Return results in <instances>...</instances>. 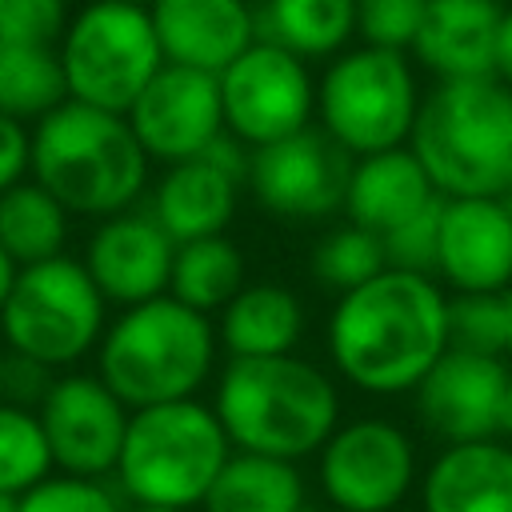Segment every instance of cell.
<instances>
[{
  "instance_id": "f35d334b",
  "label": "cell",
  "mask_w": 512,
  "mask_h": 512,
  "mask_svg": "<svg viewBox=\"0 0 512 512\" xmlns=\"http://www.w3.org/2000/svg\"><path fill=\"white\" fill-rule=\"evenodd\" d=\"M504 444H512V376H508V388H504V404H500V432H496Z\"/></svg>"
},
{
  "instance_id": "ac0fdd59",
  "label": "cell",
  "mask_w": 512,
  "mask_h": 512,
  "mask_svg": "<svg viewBox=\"0 0 512 512\" xmlns=\"http://www.w3.org/2000/svg\"><path fill=\"white\" fill-rule=\"evenodd\" d=\"M164 64L220 76L256 44V16L244 0H152L148 8Z\"/></svg>"
},
{
  "instance_id": "52a82bcc",
  "label": "cell",
  "mask_w": 512,
  "mask_h": 512,
  "mask_svg": "<svg viewBox=\"0 0 512 512\" xmlns=\"http://www.w3.org/2000/svg\"><path fill=\"white\" fill-rule=\"evenodd\" d=\"M108 328V300L76 256L24 264L0 308V340L48 372L80 364Z\"/></svg>"
},
{
  "instance_id": "30bf717a",
  "label": "cell",
  "mask_w": 512,
  "mask_h": 512,
  "mask_svg": "<svg viewBox=\"0 0 512 512\" xmlns=\"http://www.w3.org/2000/svg\"><path fill=\"white\" fill-rule=\"evenodd\" d=\"M316 480L336 512H396L420 484L416 444L388 416L340 420L316 452Z\"/></svg>"
},
{
  "instance_id": "603a6c76",
  "label": "cell",
  "mask_w": 512,
  "mask_h": 512,
  "mask_svg": "<svg viewBox=\"0 0 512 512\" xmlns=\"http://www.w3.org/2000/svg\"><path fill=\"white\" fill-rule=\"evenodd\" d=\"M304 304L280 280H248L220 312L216 340L232 356H284L304 336Z\"/></svg>"
},
{
  "instance_id": "bcb514c9",
  "label": "cell",
  "mask_w": 512,
  "mask_h": 512,
  "mask_svg": "<svg viewBox=\"0 0 512 512\" xmlns=\"http://www.w3.org/2000/svg\"><path fill=\"white\" fill-rule=\"evenodd\" d=\"M132 4H144V0H132Z\"/></svg>"
},
{
  "instance_id": "ee69618b",
  "label": "cell",
  "mask_w": 512,
  "mask_h": 512,
  "mask_svg": "<svg viewBox=\"0 0 512 512\" xmlns=\"http://www.w3.org/2000/svg\"><path fill=\"white\" fill-rule=\"evenodd\" d=\"M0 512H16V500L12 496H0Z\"/></svg>"
},
{
  "instance_id": "8992f818",
  "label": "cell",
  "mask_w": 512,
  "mask_h": 512,
  "mask_svg": "<svg viewBox=\"0 0 512 512\" xmlns=\"http://www.w3.org/2000/svg\"><path fill=\"white\" fill-rule=\"evenodd\" d=\"M232 444L204 400H172L136 408L116 460V484L132 504L196 508L204 504L212 480L228 464Z\"/></svg>"
},
{
  "instance_id": "d6a6232c",
  "label": "cell",
  "mask_w": 512,
  "mask_h": 512,
  "mask_svg": "<svg viewBox=\"0 0 512 512\" xmlns=\"http://www.w3.org/2000/svg\"><path fill=\"white\" fill-rule=\"evenodd\" d=\"M424 8L428 0H356V32L372 48L408 52L420 32Z\"/></svg>"
},
{
  "instance_id": "d590c367",
  "label": "cell",
  "mask_w": 512,
  "mask_h": 512,
  "mask_svg": "<svg viewBox=\"0 0 512 512\" xmlns=\"http://www.w3.org/2000/svg\"><path fill=\"white\" fill-rule=\"evenodd\" d=\"M28 164H32V132L24 128V120L0 112V192L20 184L28 176Z\"/></svg>"
},
{
  "instance_id": "83f0119b",
  "label": "cell",
  "mask_w": 512,
  "mask_h": 512,
  "mask_svg": "<svg viewBox=\"0 0 512 512\" xmlns=\"http://www.w3.org/2000/svg\"><path fill=\"white\" fill-rule=\"evenodd\" d=\"M68 100L56 48L0 40V112L12 120H40Z\"/></svg>"
},
{
  "instance_id": "f546056e",
  "label": "cell",
  "mask_w": 512,
  "mask_h": 512,
  "mask_svg": "<svg viewBox=\"0 0 512 512\" xmlns=\"http://www.w3.org/2000/svg\"><path fill=\"white\" fill-rule=\"evenodd\" d=\"M52 476V452L36 408L0 400V496H20Z\"/></svg>"
},
{
  "instance_id": "1f68e13d",
  "label": "cell",
  "mask_w": 512,
  "mask_h": 512,
  "mask_svg": "<svg viewBox=\"0 0 512 512\" xmlns=\"http://www.w3.org/2000/svg\"><path fill=\"white\" fill-rule=\"evenodd\" d=\"M16 512H124L116 492L104 480L84 476H44L28 492L16 496Z\"/></svg>"
},
{
  "instance_id": "3957f363",
  "label": "cell",
  "mask_w": 512,
  "mask_h": 512,
  "mask_svg": "<svg viewBox=\"0 0 512 512\" xmlns=\"http://www.w3.org/2000/svg\"><path fill=\"white\" fill-rule=\"evenodd\" d=\"M28 172L68 216L104 220L136 208L148 184V152L128 128V116L64 100L36 120Z\"/></svg>"
},
{
  "instance_id": "8d00e7d4",
  "label": "cell",
  "mask_w": 512,
  "mask_h": 512,
  "mask_svg": "<svg viewBox=\"0 0 512 512\" xmlns=\"http://www.w3.org/2000/svg\"><path fill=\"white\" fill-rule=\"evenodd\" d=\"M496 80L512 88V8L500 16V36H496Z\"/></svg>"
},
{
  "instance_id": "7402d4cb",
  "label": "cell",
  "mask_w": 512,
  "mask_h": 512,
  "mask_svg": "<svg viewBox=\"0 0 512 512\" xmlns=\"http://www.w3.org/2000/svg\"><path fill=\"white\" fill-rule=\"evenodd\" d=\"M240 188L244 180H236L228 168H220L208 156H192V160L164 168V176L152 188L148 212L160 220V228L176 244L224 236L236 216Z\"/></svg>"
},
{
  "instance_id": "74e56055",
  "label": "cell",
  "mask_w": 512,
  "mask_h": 512,
  "mask_svg": "<svg viewBox=\"0 0 512 512\" xmlns=\"http://www.w3.org/2000/svg\"><path fill=\"white\" fill-rule=\"evenodd\" d=\"M16 272H20V264L0 248V308H4V300L12 292V284H16Z\"/></svg>"
},
{
  "instance_id": "5bb4252c",
  "label": "cell",
  "mask_w": 512,
  "mask_h": 512,
  "mask_svg": "<svg viewBox=\"0 0 512 512\" xmlns=\"http://www.w3.org/2000/svg\"><path fill=\"white\" fill-rule=\"evenodd\" d=\"M128 128L136 132L148 160L180 164L200 156L224 132L220 76L184 64H160V72L128 108Z\"/></svg>"
},
{
  "instance_id": "484cf974",
  "label": "cell",
  "mask_w": 512,
  "mask_h": 512,
  "mask_svg": "<svg viewBox=\"0 0 512 512\" xmlns=\"http://www.w3.org/2000/svg\"><path fill=\"white\" fill-rule=\"evenodd\" d=\"M244 284H248V264H244V252H240L236 240L204 236V240L176 244L172 276H168V296H176L180 304L212 316Z\"/></svg>"
},
{
  "instance_id": "e575fe53",
  "label": "cell",
  "mask_w": 512,
  "mask_h": 512,
  "mask_svg": "<svg viewBox=\"0 0 512 512\" xmlns=\"http://www.w3.org/2000/svg\"><path fill=\"white\" fill-rule=\"evenodd\" d=\"M64 0H0V40L52 48L64 36Z\"/></svg>"
},
{
  "instance_id": "9a60e30c",
  "label": "cell",
  "mask_w": 512,
  "mask_h": 512,
  "mask_svg": "<svg viewBox=\"0 0 512 512\" xmlns=\"http://www.w3.org/2000/svg\"><path fill=\"white\" fill-rule=\"evenodd\" d=\"M508 376L512 368L504 364V356L448 348L412 388V408L420 428L440 444L492 440L500 432V404Z\"/></svg>"
},
{
  "instance_id": "7c38bea8",
  "label": "cell",
  "mask_w": 512,
  "mask_h": 512,
  "mask_svg": "<svg viewBox=\"0 0 512 512\" xmlns=\"http://www.w3.org/2000/svg\"><path fill=\"white\" fill-rule=\"evenodd\" d=\"M220 104L224 128L240 144L264 148L308 128L316 112V84L300 56L256 40L220 72Z\"/></svg>"
},
{
  "instance_id": "d6986e66",
  "label": "cell",
  "mask_w": 512,
  "mask_h": 512,
  "mask_svg": "<svg viewBox=\"0 0 512 512\" xmlns=\"http://www.w3.org/2000/svg\"><path fill=\"white\" fill-rule=\"evenodd\" d=\"M500 16V0H428L408 52L436 80L496 76Z\"/></svg>"
},
{
  "instance_id": "f6af8a7d",
  "label": "cell",
  "mask_w": 512,
  "mask_h": 512,
  "mask_svg": "<svg viewBox=\"0 0 512 512\" xmlns=\"http://www.w3.org/2000/svg\"><path fill=\"white\" fill-rule=\"evenodd\" d=\"M300 512H320V508H312V504H304V508H300Z\"/></svg>"
},
{
  "instance_id": "836d02e7",
  "label": "cell",
  "mask_w": 512,
  "mask_h": 512,
  "mask_svg": "<svg viewBox=\"0 0 512 512\" xmlns=\"http://www.w3.org/2000/svg\"><path fill=\"white\" fill-rule=\"evenodd\" d=\"M440 212H444V196H436L420 216H412L408 224H400L396 232H388L384 244V260L388 268L400 272H420L432 276L436 272V236H440ZM436 280V276H432Z\"/></svg>"
},
{
  "instance_id": "ab89813d",
  "label": "cell",
  "mask_w": 512,
  "mask_h": 512,
  "mask_svg": "<svg viewBox=\"0 0 512 512\" xmlns=\"http://www.w3.org/2000/svg\"><path fill=\"white\" fill-rule=\"evenodd\" d=\"M500 296H504V352L512 356V284Z\"/></svg>"
},
{
  "instance_id": "ba28073f",
  "label": "cell",
  "mask_w": 512,
  "mask_h": 512,
  "mask_svg": "<svg viewBox=\"0 0 512 512\" xmlns=\"http://www.w3.org/2000/svg\"><path fill=\"white\" fill-rule=\"evenodd\" d=\"M420 84L404 52L392 48H348L340 52L316 88L320 128L356 160L408 144L416 124Z\"/></svg>"
},
{
  "instance_id": "7bdbcfd3",
  "label": "cell",
  "mask_w": 512,
  "mask_h": 512,
  "mask_svg": "<svg viewBox=\"0 0 512 512\" xmlns=\"http://www.w3.org/2000/svg\"><path fill=\"white\" fill-rule=\"evenodd\" d=\"M4 364H8V348H4V340H0V396H4Z\"/></svg>"
},
{
  "instance_id": "44dd1931",
  "label": "cell",
  "mask_w": 512,
  "mask_h": 512,
  "mask_svg": "<svg viewBox=\"0 0 512 512\" xmlns=\"http://www.w3.org/2000/svg\"><path fill=\"white\" fill-rule=\"evenodd\" d=\"M436 196L440 192L432 188V180L420 168V160L412 156V148L400 144V148L352 160V176H348V192H344V216H348V224L384 240L388 232H396L400 224L420 216Z\"/></svg>"
},
{
  "instance_id": "7a4b0ae2",
  "label": "cell",
  "mask_w": 512,
  "mask_h": 512,
  "mask_svg": "<svg viewBox=\"0 0 512 512\" xmlns=\"http://www.w3.org/2000/svg\"><path fill=\"white\" fill-rule=\"evenodd\" d=\"M212 412L232 452L304 460L324 448L340 424L336 380L296 356H232L212 392Z\"/></svg>"
},
{
  "instance_id": "4316f807",
  "label": "cell",
  "mask_w": 512,
  "mask_h": 512,
  "mask_svg": "<svg viewBox=\"0 0 512 512\" xmlns=\"http://www.w3.org/2000/svg\"><path fill=\"white\" fill-rule=\"evenodd\" d=\"M72 216L36 180H20L0 192V248L24 268L64 256Z\"/></svg>"
},
{
  "instance_id": "60d3db41",
  "label": "cell",
  "mask_w": 512,
  "mask_h": 512,
  "mask_svg": "<svg viewBox=\"0 0 512 512\" xmlns=\"http://www.w3.org/2000/svg\"><path fill=\"white\" fill-rule=\"evenodd\" d=\"M496 200H500V204H504V212H508V220H512V180H508V184H504V192H500V196H496Z\"/></svg>"
},
{
  "instance_id": "b9f144b4",
  "label": "cell",
  "mask_w": 512,
  "mask_h": 512,
  "mask_svg": "<svg viewBox=\"0 0 512 512\" xmlns=\"http://www.w3.org/2000/svg\"><path fill=\"white\" fill-rule=\"evenodd\" d=\"M128 512H180V508H160V504H132Z\"/></svg>"
},
{
  "instance_id": "e0dca14e",
  "label": "cell",
  "mask_w": 512,
  "mask_h": 512,
  "mask_svg": "<svg viewBox=\"0 0 512 512\" xmlns=\"http://www.w3.org/2000/svg\"><path fill=\"white\" fill-rule=\"evenodd\" d=\"M432 276L452 292H504L512 284V220L496 196L444 200Z\"/></svg>"
},
{
  "instance_id": "cb8c5ba5",
  "label": "cell",
  "mask_w": 512,
  "mask_h": 512,
  "mask_svg": "<svg viewBox=\"0 0 512 512\" xmlns=\"http://www.w3.org/2000/svg\"><path fill=\"white\" fill-rule=\"evenodd\" d=\"M308 504L304 476L292 460L232 452L204 496V512H300Z\"/></svg>"
},
{
  "instance_id": "d4e9b609",
  "label": "cell",
  "mask_w": 512,
  "mask_h": 512,
  "mask_svg": "<svg viewBox=\"0 0 512 512\" xmlns=\"http://www.w3.org/2000/svg\"><path fill=\"white\" fill-rule=\"evenodd\" d=\"M256 28L300 60L336 56L356 32V0H268Z\"/></svg>"
},
{
  "instance_id": "9c48e42d",
  "label": "cell",
  "mask_w": 512,
  "mask_h": 512,
  "mask_svg": "<svg viewBox=\"0 0 512 512\" xmlns=\"http://www.w3.org/2000/svg\"><path fill=\"white\" fill-rule=\"evenodd\" d=\"M160 64V40L144 4L92 0L64 28L60 68L68 100L128 116V108L160 72Z\"/></svg>"
},
{
  "instance_id": "6da1fadb",
  "label": "cell",
  "mask_w": 512,
  "mask_h": 512,
  "mask_svg": "<svg viewBox=\"0 0 512 512\" xmlns=\"http://www.w3.org/2000/svg\"><path fill=\"white\" fill-rule=\"evenodd\" d=\"M324 340L332 368L356 392L404 396L448 352V292L432 276L384 268L336 296Z\"/></svg>"
},
{
  "instance_id": "5b68a950",
  "label": "cell",
  "mask_w": 512,
  "mask_h": 512,
  "mask_svg": "<svg viewBox=\"0 0 512 512\" xmlns=\"http://www.w3.org/2000/svg\"><path fill=\"white\" fill-rule=\"evenodd\" d=\"M408 148L444 200L500 196L512 180V88L496 76L436 80Z\"/></svg>"
},
{
  "instance_id": "277c9868",
  "label": "cell",
  "mask_w": 512,
  "mask_h": 512,
  "mask_svg": "<svg viewBox=\"0 0 512 512\" xmlns=\"http://www.w3.org/2000/svg\"><path fill=\"white\" fill-rule=\"evenodd\" d=\"M216 324L212 316L180 304L176 296H152L120 308L96 344V376L120 396L128 412L192 400L216 372Z\"/></svg>"
},
{
  "instance_id": "f1b7e54d",
  "label": "cell",
  "mask_w": 512,
  "mask_h": 512,
  "mask_svg": "<svg viewBox=\"0 0 512 512\" xmlns=\"http://www.w3.org/2000/svg\"><path fill=\"white\" fill-rule=\"evenodd\" d=\"M384 268H388V260H384L380 236H372L348 220L320 232L316 244L308 248V276H312V284H320L332 296H344V292L368 284Z\"/></svg>"
},
{
  "instance_id": "ffe728a7",
  "label": "cell",
  "mask_w": 512,
  "mask_h": 512,
  "mask_svg": "<svg viewBox=\"0 0 512 512\" xmlns=\"http://www.w3.org/2000/svg\"><path fill=\"white\" fill-rule=\"evenodd\" d=\"M420 512H512V444H444L420 472Z\"/></svg>"
},
{
  "instance_id": "8fae6325",
  "label": "cell",
  "mask_w": 512,
  "mask_h": 512,
  "mask_svg": "<svg viewBox=\"0 0 512 512\" xmlns=\"http://www.w3.org/2000/svg\"><path fill=\"white\" fill-rule=\"evenodd\" d=\"M352 156L324 132L300 128L276 144L252 148L248 192L280 224H316L344 212Z\"/></svg>"
},
{
  "instance_id": "2e32d148",
  "label": "cell",
  "mask_w": 512,
  "mask_h": 512,
  "mask_svg": "<svg viewBox=\"0 0 512 512\" xmlns=\"http://www.w3.org/2000/svg\"><path fill=\"white\" fill-rule=\"evenodd\" d=\"M172 256L176 240L160 228V220L148 208H124L96 220L92 236L84 240L80 264L108 304L132 308L168 292Z\"/></svg>"
},
{
  "instance_id": "4dcf8cb0",
  "label": "cell",
  "mask_w": 512,
  "mask_h": 512,
  "mask_svg": "<svg viewBox=\"0 0 512 512\" xmlns=\"http://www.w3.org/2000/svg\"><path fill=\"white\" fill-rule=\"evenodd\" d=\"M448 348L504 356V296L500 292L448 296Z\"/></svg>"
},
{
  "instance_id": "4fadbf2b",
  "label": "cell",
  "mask_w": 512,
  "mask_h": 512,
  "mask_svg": "<svg viewBox=\"0 0 512 512\" xmlns=\"http://www.w3.org/2000/svg\"><path fill=\"white\" fill-rule=\"evenodd\" d=\"M36 416L52 452V468L84 480H104L116 472L132 412L96 372L52 376L36 404Z\"/></svg>"
}]
</instances>
